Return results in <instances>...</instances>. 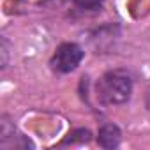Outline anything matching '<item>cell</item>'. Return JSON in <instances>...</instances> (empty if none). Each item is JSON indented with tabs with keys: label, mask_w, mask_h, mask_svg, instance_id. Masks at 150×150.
<instances>
[{
	"label": "cell",
	"mask_w": 150,
	"mask_h": 150,
	"mask_svg": "<svg viewBox=\"0 0 150 150\" xmlns=\"http://www.w3.org/2000/svg\"><path fill=\"white\" fill-rule=\"evenodd\" d=\"M83 57H85V51H83V48L80 44H76V42H62L55 50V53H53V57L50 60V65H51V69L55 72L67 74V72H72L81 64Z\"/></svg>",
	"instance_id": "cell-2"
},
{
	"label": "cell",
	"mask_w": 150,
	"mask_h": 150,
	"mask_svg": "<svg viewBox=\"0 0 150 150\" xmlns=\"http://www.w3.org/2000/svg\"><path fill=\"white\" fill-rule=\"evenodd\" d=\"M132 96V78L124 69L104 72L96 83V97L103 106L125 104Z\"/></svg>",
	"instance_id": "cell-1"
},
{
	"label": "cell",
	"mask_w": 150,
	"mask_h": 150,
	"mask_svg": "<svg viewBox=\"0 0 150 150\" xmlns=\"http://www.w3.org/2000/svg\"><path fill=\"white\" fill-rule=\"evenodd\" d=\"M88 138H90V131L88 129H78V131H72L71 134H69V138L67 139H64V143H74V141H88Z\"/></svg>",
	"instance_id": "cell-5"
},
{
	"label": "cell",
	"mask_w": 150,
	"mask_h": 150,
	"mask_svg": "<svg viewBox=\"0 0 150 150\" xmlns=\"http://www.w3.org/2000/svg\"><path fill=\"white\" fill-rule=\"evenodd\" d=\"M146 106L150 108V92H148V101H146Z\"/></svg>",
	"instance_id": "cell-7"
},
{
	"label": "cell",
	"mask_w": 150,
	"mask_h": 150,
	"mask_svg": "<svg viewBox=\"0 0 150 150\" xmlns=\"http://www.w3.org/2000/svg\"><path fill=\"white\" fill-rule=\"evenodd\" d=\"M2 55H4L2 65L6 67V65H7V41H6V39H2Z\"/></svg>",
	"instance_id": "cell-6"
},
{
	"label": "cell",
	"mask_w": 150,
	"mask_h": 150,
	"mask_svg": "<svg viewBox=\"0 0 150 150\" xmlns=\"http://www.w3.org/2000/svg\"><path fill=\"white\" fill-rule=\"evenodd\" d=\"M122 141V131L117 124H104L97 132V143L101 148H117Z\"/></svg>",
	"instance_id": "cell-3"
},
{
	"label": "cell",
	"mask_w": 150,
	"mask_h": 150,
	"mask_svg": "<svg viewBox=\"0 0 150 150\" xmlns=\"http://www.w3.org/2000/svg\"><path fill=\"white\" fill-rule=\"evenodd\" d=\"M104 0H74V6L80 11H97Z\"/></svg>",
	"instance_id": "cell-4"
}]
</instances>
